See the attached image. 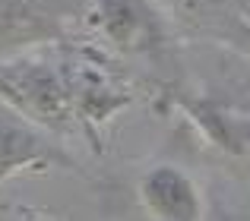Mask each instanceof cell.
<instances>
[{
	"instance_id": "4",
	"label": "cell",
	"mask_w": 250,
	"mask_h": 221,
	"mask_svg": "<svg viewBox=\"0 0 250 221\" xmlns=\"http://www.w3.org/2000/svg\"><path fill=\"white\" fill-rule=\"evenodd\" d=\"M0 105L57 139L76 136L61 44L0 60Z\"/></svg>"
},
{
	"instance_id": "6",
	"label": "cell",
	"mask_w": 250,
	"mask_h": 221,
	"mask_svg": "<svg viewBox=\"0 0 250 221\" xmlns=\"http://www.w3.org/2000/svg\"><path fill=\"white\" fill-rule=\"evenodd\" d=\"M85 0H0V60L73 38Z\"/></svg>"
},
{
	"instance_id": "5",
	"label": "cell",
	"mask_w": 250,
	"mask_h": 221,
	"mask_svg": "<svg viewBox=\"0 0 250 221\" xmlns=\"http://www.w3.org/2000/svg\"><path fill=\"white\" fill-rule=\"evenodd\" d=\"M136 212L143 221H209L212 196L203 180L184 161L152 158L140 165L130 184Z\"/></svg>"
},
{
	"instance_id": "3",
	"label": "cell",
	"mask_w": 250,
	"mask_h": 221,
	"mask_svg": "<svg viewBox=\"0 0 250 221\" xmlns=\"http://www.w3.org/2000/svg\"><path fill=\"white\" fill-rule=\"evenodd\" d=\"M61 63L67 76L70 108H73L76 136H83L98 155L108 148V133L114 120L136 101L143 92V82L121 63L108 60L89 44L70 41L61 44Z\"/></svg>"
},
{
	"instance_id": "2",
	"label": "cell",
	"mask_w": 250,
	"mask_h": 221,
	"mask_svg": "<svg viewBox=\"0 0 250 221\" xmlns=\"http://www.w3.org/2000/svg\"><path fill=\"white\" fill-rule=\"evenodd\" d=\"M73 38L143 82V92L174 79L184 67V35L159 0H85Z\"/></svg>"
},
{
	"instance_id": "10",
	"label": "cell",
	"mask_w": 250,
	"mask_h": 221,
	"mask_svg": "<svg viewBox=\"0 0 250 221\" xmlns=\"http://www.w3.org/2000/svg\"><path fill=\"white\" fill-rule=\"evenodd\" d=\"M247 6H250V0H247Z\"/></svg>"
},
{
	"instance_id": "1",
	"label": "cell",
	"mask_w": 250,
	"mask_h": 221,
	"mask_svg": "<svg viewBox=\"0 0 250 221\" xmlns=\"http://www.w3.org/2000/svg\"><path fill=\"white\" fill-rule=\"evenodd\" d=\"M159 114H177L206 158L250 184V63L247 54L222 48L209 76L190 79L187 57L174 79L146 95Z\"/></svg>"
},
{
	"instance_id": "7",
	"label": "cell",
	"mask_w": 250,
	"mask_h": 221,
	"mask_svg": "<svg viewBox=\"0 0 250 221\" xmlns=\"http://www.w3.org/2000/svg\"><path fill=\"white\" fill-rule=\"evenodd\" d=\"M73 171L83 174V165L61 146V139L35 123L22 120L16 110L0 105V184L19 174H48Z\"/></svg>"
},
{
	"instance_id": "9",
	"label": "cell",
	"mask_w": 250,
	"mask_h": 221,
	"mask_svg": "<svg viewBox=\"0 0 250 221\" xmlns=\"http://www.w3.org/2000/svg\"><path fill=\"white\" fill-rule=\"evenodd\" d=\"M25 221H54L51 215H44V212H22Z\"/></svg>"
},
{
	"instance_id": "8",
	"label": "cell",
	"mask_w": 250,
	"mask_h": 221,
	"mask_svg": "<svg viewBox=\"0 0 250 221\" xmlns=\"http://www.w3.org/2000/svg\"><path fill=\"white\" fill-rule=\"evenodd\" d=\"M181 35L250 54V6L247 0H159Z\"/></svg>"
}]
</instances>
